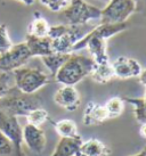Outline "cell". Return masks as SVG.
<instances>
[{
  "mask_svg": "<svg viewBox=\"0 0 146 156\" xmlns=\"http://www.w3.org/2000/svg\"><path fill=\"white\" fill-rule=\"evenodd\" d=\"M95 62L91 57L72 52L54 75L56 82L62 86H75L90 75Z\"/></svg>",
  "mask_w": 146,
  "mask_h": 156,
  "instance_id": "obj_1",
  "label": "cell"
},
{
  "mask_svg": "<svg viewBox=\"0 0 146 156\" xmlns=\"http://www.w3.org/2000/svg\"><path fill=\"white\" fill-rule=\"evenodd\" d=\"M42 107V99L37 94H23L16 87L0 99V109L14 116L25 117L31 111Z\"/></svg>",
  "mask_w": 146,
  "mask_h": 156,
  "instance_id": "obj_2",
  "label": "cell"
},
{
  "mask_svg": "<svg viewBox=\"0 0 146 156\" xmlns=\"http://www.w3.org/2000/svg\"><path fill=\"white\" fill-rule=\"evenodd\" d=\"M102 9L87 4L85 0H70V4L58 13V18L66 25H86L91 21H100Z\"/></svg>",
  "mask_w": 146,
  "mask_h": 156,
  "instance_id": "obj_3",
  "label": "cell"
},
{
  "mask_svg": "<svg viewBox=\"0 0 146 156\" xmlns=\"http://www.w3.org/2000/svg\"><path fill=\"white\" fill-rule=\"evenodd\" d=\"M82 26L66 24L50 26L47 37L52 39L53 51L60 54H72L74 44L86 34L85 32H82Z\"/></svg>",
  "mask_w": 146,
  "mask_h": 156,
  "instance_id": "obj_4",
  "label": "cell"
},
{
  "mask_svg": "<svg viewBox=\"0 0 146 156\" xmlns=\"http://www.w3.org/2000/svg\"><path fill=\"white\" fill-rule=\"evenodd\" d=\"M13 73L14 84L23 94H35L38 90L50 82L49 75L41 69L22 66Z\"/></svg>",
  "mask_w": 146,
  "mask_h": 156,
  "instance_id": "obj_5",
  "label": "cell"
},
{
  "mask_svg": "<svg viewBox=\"0 0 146 156\" xmlns=\"http://www.w3.org/2000/svg\"><path fill=\"white\" fill-rule=\"evenodd\" d=\"M136 10L137 6L133 0H111L100 12V22L125 23Z\"/></svg>",
  "mask_w": 146,
  "mask_h": 156,
  "instance_id": "obj_6",
  "label": "cell"
},
{
  "mask_svg": "<svg viewBox=\"0 0 146 156\" xmlns=\"http://www.w3.org/2000/svg\"><path fill=\"white\" fill-rule=\"evenodd\" d=\"M0 132L12 141L16 156H23V128L18 122L17 116L0 109Z\"/></svg>",
  "mask_w": 146,
  "mask_h": 156,
  "instance_id": "obj_7",
  "label": "cell"
},
{
  "mask_svg": "<svg viewBox=\"0 0 146 156\" xmlns=\"http://www.w3.org/2000/svg\"><path fill=\"white\" fill-rule=\"evenodd\" d=\"M32 58L25 42L13 44L8 51L0 55V71L12 73L16 69L24 66Z\"/></svg>",
  "mask_w": 146,
  "mask_h": 156,
  "instance_id": "obj_8",
  "label": "cell"
},
{
  "mask_svg": "<svg viewBox=\"0 0 146 156\" xmlns=\"http://www.w3.org/2000/svg\"><path fill=\"white\" fill-rule=\"evenodd\" d=\"M113 72L115 78L119 79H131L137 78L142 72V65L135 58L127 56H119L116 57L113 62H111Z\"/></svg>",
  "mask_w": 146,
  "mask_h": 156,
  "instance_id": "obj_9",
  "label": "cell"
},
{
  "mask_svg": "<svg viewBox=\"0 0 146 156\" xmlns=\"http://www.w3.org/2000/svg\"><path fill=\"white\" fill-rule=\"evenodd\" d=\"M54 101L68 112H74L81 104V97L74 86H62L55 92Z\"/></svg>",
  "mask_w": 146,
  "mask_h": 156,
  "instance_id": "obj_10",
  "label": "cell"
},
{
  "mask_svg": "<svg viewBox=\"0 0 146 156\" xmlns=\"http://www.w3.org/2000/svg\"><path fill=\"white\" fill-rule=\"evenodd\" d=\"M23 144L35 154H40L45 151L47 139L45 131L40 126H31L26 123L23 126Z\"/></svg>",
  "mask_w": 146,
  "mask_h": 156,
  "instance_id": "obj_11",
  "label": "cell"
},
{
  "mask_svg": "<svg viewBox=\"0 0 146 156\" xmlns=\"http://www.w3.org/2000/svg\"><path fill=\"white\" fill-rule=\"evenodd\" d=\"M108 120V115L104 105H100L95 101H89L87 104L83 115L82 122L86 126H98Z\"/></svg>",
  "mask_w": 146,
  "mask_h": 156,
  "instance_id": "obj_12",
  "label": "cell"
},
{
  "mask_svg": "<svg viewBox=\"0 0 146 156\" xmlns=\"http://www.w3.org/2000/svg\"><path fill=\"white\" fill-rule=\"evenodd\" d=\"M24 42L29 48L31 57H42L54 52L52 48V39L48 37L39 38V37L26 34Z\"/></svg>",
  "mask_w": 146,
  "mask_h": 156,
  "instance_id": "obj_13",
  "label": "cell"
},
{
  "mask_svg": "<svg viewBox=\"0 0 146 156\" xmlns=\"http://www.w3.org/2000/svg\"><path fill=\"white\" fill-rule=\"evenodd\" d=\"M111 152L106 145L98 139H89L82 141L75 156H110Z\"/></svg>",
  "mask_w": 146,
  "mask_h": 156,
  "instance_id": "obj_14",
  "label": "cell"
},
{
  "mask_svg": "<svg viewBox=\"0 0 146 156\" xmlns=\"http://www.w3.org/2000/svg\"><path fill=\"white\" fill-rule=\"evenodd\" d=\"M81 144L82 138L80 136L74 138H60L52 156H75Z\"/></svg>",
  "mask_w": 146,
  "mask_h": 156,
  "instance_id": "obj_15",
  "label": "cell"
},
{
  "mask_svg": "<svg viewBox=\"0 0 146 156\" xmlns=\"http://www.w3.org/2000/svg\"><path fill=\"white\" fill-rule=\"evenodd\" d=\"M90 78L95 82L99 83V84H106L111 80H113L115 78V75L113 72L111 62H106V63H102V64L95 63L93 71L90 73Z\"/></svg>",
  "mask_w": 146,
  "mask_h": 156,
  "instance_id": "obj_16",
  "label": "cell"
},
{
  "mask_svg": "<svg viewBox=\"0 0 146 156\" xmlns=\"http://www.w3.org/2000/svg\"><path fill=\"white\" fill-rule=\"evenodd\" d=\"M54 128H55L56 133L60 136V138H74L80 136L78 132L77 123L70 120V119H64V120H60L57 122H53Z\"/></svg>",
  "mask_w": 146,
  "mask_h": 156,
  "instance_id": "obj_17",
  "label": "cell"
},
{
  "mask_svg": "<svg viewBox=\"0 0 146 156\" xmlns=\"http://www.w3.org/2000/svg\"><path fill=\"white\" fill-rule=\"evenodd\" d=\"M71 54H60V52H52L49 55L40 57L45 66L48 69L53 76L56 74V72L60 69V67L65 63V61L69 58Z\"/></svg>",
  "mask_w": 146,
  "mask_h": 156,
  "instance_id": "obj_18",
  "label": "cell"
},
{
  "mask_svg": "<svg viewBox=\"0 0 146 156\" xmlns=\"http://www.w3.org/2000/svg\"><path fill=\"white\" fill-rule=\"evenodd\" d=\"M49 27H50V25L47 22V20L41 17L40 14L35 13L33 21L27 26V34L33 35V37H39V38H43V37H47L48 35Z\"/></svg>",
  "mask_w": 146,
  "mask_h": 156,
  "instance_id": "obj_19",
  "label": "cell"
},
{
  "mask_svg": "<svg viewBox=\"0 0 146 156\" xmlns=\"http://www.w3.org/2000/svg\"><path fill=\"white\" fill-rule=\"evenodd\" d=\"M125 101L133 105V114L138 122L144 123L146 122V91L144 98H131V97H125Z\"/></svg>",
  "mask_w": 146,
  "mask_h": 156,
  "instance_id": "obj_20",
  "label": "cell"
},
{
  "mask_svg": "<svg viewBox=\"0 0 146 156\" xmlns=\"http://www.w3.org/2000/svg\"><path fill=\"white\" fill-rule=\"evenodd\" d=\"M104 107L108 112V119H115L120 116L125 111V100L122 97L114 96L105 103Z\"/></svg>",
  "mask_w": 146,
  "mask_h": 156,
  "instance_id": "obj_21",
  "label": "cell"
},
{
  "mask_svg": "<svg viewBox=\"0 0 146 156\" xmlns=\"http://www.w3.org/2000/svg\"><path fill=\"white\" fill-rule=\"evenodd\" d=\"M25 117L26 122L29 124L35 126H41L45 122H47L49 120V114H48V112L45 108L39 107V108L31 111Z\"/></svg>",
  "mask_w": 146,
  "mask_h": 156,
  "instance_id": "obj_22",
  "label": "cell"
},
{
  "mask_svg": "<svg viewBox=\"0 0 146 156\" xmlns=\"http://www.w3.org/2000/svg\"><path fill=\"white\" fill-rule=\"evenodd\" d=\"M12 78L13 73L0 71V99L8 95L10 90L15 87V84L12 83Z\"/></svg>",
  "mask_w": 146,
  "mask_h": 156,
  "instance_id": "obj_23",
  "label": "cell"
},
{
  "mask_svg": "<svg viewBox=\"0 0 146 156\" xmlns=\"http://www.w3.org/2000/svg\"><path fill=\"white\" fill-rule=\"evenodd\" d=\"M13 41L8 34L7 26L5 24H0V55L8 51L10 48L13 47Z\"/></svg>",
  "mask_w": 146,
  "mask_h": 156,
  "instance_id": "obj_24",
  "label": "cell"
},
{
  "mask_svg": "<svg viewBox=\"0 0 146 156\" xmlns=\"http://www.w3.org/2000/svg\"><path fill=\"white\" fill-rule=\"evenodd\" d=\"M40 2L54 13H60L70 4V0H40Z\"/></svg>",
  "mask_w": 146,
  "mask_h": 156,
  "instance_id": "obj_25",
  "label": "cell"
},
{
  "mask_svg": "<svg viewBox=\"0 0 146 156\" xmlns=\"http://www.w3.org/2000/svg\"><path fill=\"white\" fill-rule=\"evenodd\" d=\"M13 154H15V148L12 141L0 132V156H13Z\"/></svg>",
  "mask_w": 146,
  "mask_h": 156,
  "instance_id": "obj_26",
  "label": "cell"
},
{
  "mask_svg": "<svg viewBox=\"0 0 146 156\" xmlns=\"http://www.w3.org/2000/svg\"><path fill=\"white\" fill-rule=\"evenodd\" d=\"M85 1H86L87 4L94 6V7H97V8H99V9H103L111 0H85Z\"/></svg>",
  "mask_w": 146,
  "mask_h": 156,
  "instance_id": "obj_27",
  "label": "cell"
},
{
  "mask_svg": "<svg viewBox=\"0 0 146 156\" xmlns=\"http://www.w3.org/2000/svg\"><path fill=\"white\" fill-rule=\"evenodd\" d=\"M136 2V6H137V10H143V12H146V0H133Z\"/></svg>",
  "mask_w": 146,
  "mask_h": 156,
  "instance_id": "obj_28",
  "label": "cell"
},
{
  "mask_svg": "<svg viewBox=\"0 0 146 156\" xmlns=\"http://www.w3.org/2000/svg\"><path fill=\"white\" fill-rule=\"evenodd\" d=\"M138 79H139V82L142 83L143 86H145L146 87V69H142L141 74L138 75Z\"/></svg>",
  "mask_w": 146,
  "mask_h": 156,
  "instance_id": "obj_29",
  "label": "cell"
},
{
  "mask_svg": "<svg viewBox=\"0 0 146 156\" xmlns=\"http://www.w3.org/2000/svg\"><path fill=\"white\" fill-rule=\"evenodd\" d=\"M139 134H141L144 139H146V122L142 123V126L139 128Z\"/></svg>",
  "mask_w": 146,
  "mask_h": 156,
  "instance_id": "obj_30",
  "label": "cell"
},
{
  "mask_svg": "<svg viewBox=\"0 0 146 156\" xmlns=\"http://www.w3.org/2000/svg\"><path fill=\"white\" fill-rule=\"evenodd\" d=\"M22 4H24L25 6H32V5L35 4V0H17Z\"/></svg>",
  "mask_w": 146,
  "mask_h": 156,
  "instance_id": "obj_31",
  "label": "cell"
},
{
  "mask_svg": "<svg viewBox=\"0 0 146 156\" xmlns=\"http://www.w3.org/2000/svg\"><path fill=\"white\" fill-rule=\"evenodd\" d=\"M133 156H146L145 152H144V149H143L142 152H139L138 154H136V155H133Z\"/></svg>",
  "mask_w": 146,
  "mask_h": 156,
  "instance_id": "obj_32",
  "label": "cell"
},
{
  "mask_svg": "<svg viewBox=\"0 0 146 156\" xmlns=\"http://www.w3.org/2000/svg\"><path fill=\"white\" fill-rule=\"evenodd\" d=\"M144 152H145V154H146V147H145V149H144Z\"/></svg>",
  "mask_w": 146,
  "mask_h": 156,
  "instance_id": "obj_33",
  "label": "cell"
}]
</instances>
